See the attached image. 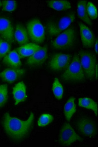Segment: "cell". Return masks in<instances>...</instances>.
<instances>
[{
	"label": "cell",
	"mask_w": 98,
	"mask_h": 147,
	"mask_svg": "<svg viewBox=\"0 0 98 147\" xmlns=\"http://www.w3.org/2000/svg\"><path fill=\"white\" fill-rule=\"evenodd\" d=\"M61 77L63 80L68 82H81L85 80L86 77L78 55H76L73 57Z\"/></svg>",
	"instance_id": "obj_2"
},
{
	"label": "cell",
	"mask_w": 98,
	"mask_h": 147,
	"mask_svg": "<svg viewBox=\"0 0 98 147\" xmlns=\"http://www.w3.org/2000/svg\"><path fill=\"white\" fill-rule=\"evenodd\" d=\"M48 57V47L44 46L29 57L26 64L30 67H37L42 65Z\"/></svg>",
	"instance_id": "obj_11"
},
{
	"label": "cell",
	"mask_w": 98,
	"mask_h": 147,
	"mask_svg": "<svg viewBox=\"0 0 98 147\" xmlns=\"http://www.w3.org/2000/svg\"><path fill=\"white\" fill-rule=\"evenodd\" d=\"M98 40L97 39H96V42H95V47H94V49H95V52H96V54H98Z\"/></svg>",
	"instance_id": "obj_28"
},
{
	"label": "cell",
	"mask_w": 98,
	"mask_h": 147,
	"mask_svg": "<svg viewBox=\"0 0 98 147\" xmlns=\"http://www.w3.org/2000/svg\"><path fill=\"white\" fill-rule=\"evenodd\" d=\"M11 45L3 39L0 37V59L3 58L10 52Z\"/></svg>",
	"instance_id": "obj_24"
},
{
	"label": "cell",
	"mask_w": 98,
	"mask_h": 147,
	"mask_svg": "<svg viewBox=\"0 0 98 147\" xmlns=\"http://www.w3.org/2000/svg\"><path fill=\"white\" fill-rule=\"evenodd\" d=\"M86 11L88 17L91 20H95L98 17V11L96 6L91 2H88L86 4Z\"/></svg>",
	"instance_id": "obj_26"
},
{
	"label": "cell",
	"mask_w": 98,
	"mask_h": 147,
	"mask_svg": "<svg viewBox=\"0 0 98 147\" xmlns=\"http://www.w3.org/2000/svg\"><path fill=\"white\" fill-rule=\"evenodd\" d=\"M95 78L97 80L98 79V64H97L96 68H95Z\"/></svg>",
	"instance_id": "obj_29"
},
{
	"label": "cell",
	"mask_w": 98,
	"mask_h": 147,
	"mask_svg": "<svg viewBox=\"0 0 98 147\" xmlns=\"http://www.w3.org/2000/svg\"><path fill=\"white\" fill-rule=\"evenodd\" d=\"M78 105L81 107L93 111L98 116V105L96 102L88 97L80 98L78 100Z\"/></svg>",
	"instance_id": "obj_20"
},
{
	"label": "cell",
	"mask_w": 98,
	"mask_h": 147,
	"mask_svg": "<svg viewBox=\"0 0 98 147\" xmlns=\"http://www.w3.org/2000/svg\"><path fill=\"white\" fill-rule=\"evenodd\" d=\"M75 98L71 97L68 99L64 107V112L66 120L69 122L73 115L76 113V105L75 102Z\"/></svg>",
	"instance_id": "obj_18"
},
{
	"label": "cell",
	"mask_w": 98,
	"mask_h": 147,
	"mask_svg": "<svg viewBox=\"0 0 98 147\" xmlns=\"http://www.w3.org/2000/svg\"><path fill=\"white\" fill-rule=\"evenodd\" d=\"M34 114L32 112L25 121L12 117L9 113L6 112L2 118V124L7 136L14 140L19 141L28 134L34 124Z\"/></svg>",
	"instance_id": "obj_1"
},
{
	"label": "cell",
	"mask_w": 98,
	"mask_h": 147,
	"mask_svg": "<svg viewBox=\"0 0 98 147\" xmlns=\"http://www.w3.org/2000/svg\"><path fill=\"white\" fill-rule=\"evenodd\" d=\"M2 7V2L0 1V7Z\"/></svg>",
	"instance_id": "obj_30"
},
{
	"label": "cell",
	"mask_w": 98,
	"mask_h": 147,
	"mask_svg": "<svg viewBox=\"0 0 98 147\" xmlns=\"http://www.w3.org/2000/svg\"><path fill=\"white\" fill-rule=\"evenodd\" d=\"M14 30L12 22L10 19L5 17H0V35L2 38L9 42L14 43Z\"/></svg>",
	"instance_id": "obj_9"
},
{
	"label": "cell",
	"mask_w": 98,
	"mask_h": 147,
	"mask_svg": "<svg viewBox=\"0 0 98 147\" xmlns=\"http://www.w3.org/2000/svg\"><path fill=\"white\" fill-rule=\"evenodd\" d=\"M48 6L57 11H64L71 9V3L67 1H49L47 2Z\"/></svg>",
	"instance_id": "obj_21"
},
{
	"label": "cell",
	"mask_w": 98,
	"mask_h": 147,
	"mask_svg": "<svg viewBox=\"0 0 98 147\" xmlns=\"http://www.w3.org/2000/svg\"><path fill=\"white\" fill-rule=\"evenodd\" d=\"M29 39L35 43L42 44L46 38V30L40 20L34 18L30 20L26 25Z\"/></svg>",
	"instance_id": "obj_4"
},
{
	"label": "cell",
	"mask_w": 98,
	"mask_h": 147,
	"mask_svg": "<svg viewBox=\"0 0 98 147\" xmlns=\"http://www.w3.org/2000/svg\"><path fill=\"white\" fill-rule=\"evenodd\" d=\"M76 40V34L74 28H67L53 41L52 46L55 49L67 50L74 45Z\"/></svg>",
	"instance_id": "obj_3"
},
{
	"label": "cell",
	"mask_w": 98,
	"mask_h": 147,
	"mask_svg": "<svg viewBox=\"0 0 98 147\" xmlns=\"http://www.w3.org/2000/svg\"><path fill=\"white\" fill-rule=\"evenodd\" d=\"M81 42L84 47L90 48L95 44V36L93 32L86 25L82 23H79Z\"/></svg>",
	"instance_id": "obj_13"
},
{
	"label": "cell",
	"mask_w": 98,
	"mask_h": 147,
	"mask_svg": "<svg viewBox=\"0 0 98 147\" xmlns=\"http://www.w3.org/2000/svg\"><path fill=\"white\" fill-rule=\"evenodd\" d=\"M71 61V56L68 54L58 53L51 57L48 63L49 68L55 72L65 70Z\"/></svg>",
	"instance_id": "obj_8"
},
{
	"label": "cell",
	"mask_w": 98,
	"mask_h": 147,
	"mask_svg": "<svg viewBox=\"0 0 98 147\" xmlns=\"http://www.w3.org/2000/svg\"><path fill=\"white\" fill-rule=\"evenodd\" d=\"M3 62L10 68H19L22 65L21 59L15 50L10 51L3 57Z\"/></svg>",
	"instance_id": "obj_17"
},
{
	"label": "cell",
	"mask_w": 98,
	"mask_h": 147,
	"mask_svg": "<svg viewBox=\"0 0 98 147\" xmlns=\"http://www.w3.org/2000/svg\"><path fill=\"white\" fill-rule=\"evenodd\" d=\"M17 7V2L15 1H3L2 2V9L3 11L12 12Z\"/></svg>",
	"instance_id": "obj_27"
},
{
	"label": "cell",
	"mask_w": 98,
	"mask_h": 147,
	"mask_svg": "<svg viewBox=\"0 0 98 147\" xmlns=\"http://www.w3.org/2000/svg\"><path fill=\"white\" fill-rule=\"evenodd\" d=\"M12 94L14 100V105H17L27 99L26 86L23 82L15 84L12 90Z\"/></svg>",
	"instance_id": "obj_14"
},
{
	"label": "cell",
	"mask_w": 98,
	"mask_h": 147,
	"mask_svg": "<svg viewBox=\"0 0 98 147\" xmlns=\"http://www.w3.org/2000/svg\"><path fill=\"white\" fill-rule=\"evenodd\" d=\"M14 38L17 43L20 45H24L28 43L30 39L26 28L19 24H17L14 30Z\"/></svg>",
	"instance_id": "obj_15"
},
{
	"label": "cell",
	"mask_w": 98,
	"mask_h": 147,
	"mask_svg": "<svg viewBox=\"0 0 98 147\" xmlns=\"http://www.w3.org/2000/svg\"><path fill=\"white\" fill-rule=\"evenodd\" d=\"M41 46L35 43H28L24 45L17 48L16 50L20 59H24L30 57L35 52L39 50Z\"/></svg>",
	"instance_id": "obj_16"
},
{
	"label": "cell",
	"mask_w": 98,
	"mask_h": 147,
	"mask_svg": "<svg viewBox=\"0 0 98 147\" xmlns=\"http://www.w3.org/2000/svg\"><path fill=\"white\" fill-rule=\"evenodd\" d=\"M75 19L74 13L69 14L58 21L50 22L46 25V32L49 36H58L67 30Z\"/></svg>",
	"instance_id": "obj_5"
},
{
	"label": "cell",
	"mask_w": 98,
	"mask_h": 147,
	"mask_svg": "<svg viewBox=\"0 0 98 147\" xmlns=\"http://www.w3.org/2000/svg\"><path fill=\"white\" fill-rule=\"evenodd\" d=\"M80 61L85 75L90 80L95 78L96 59L94 55L88 51H81L80 53Z\"/></svg>",
	"instance_id": "obj_6"
},
{
	"label": "cell",
	"mask_w": 98,
	"mask_h": 147,
	"mask_svg": "<svg viewBox=\"0 0 98 147\" xmlns=\"http://www.w3.org/2000/svg\"><path fill=\"white\" fill-rule=\"evenodd\" d=\"M52 91L56 99L59 100L62 99L64 95V88L59 80L57 78H55L53 83Z\"/></svg>",
	"instance_id": "obj_22"
},
{
	"label": "cell",
	"mask_w": 98,
	"mask_h": 147,
	"mask_svg": "<svg viewBox=\"0 0 98 147\" xmlns=\"http://www.w3.org/2000/svg\"><path fill=\"white\" fill-rule=\"evenodd\" d=\"M53 117L50 114L44 113L39 117L37 121V125L39 127H44L49 125L53 122Z\"/></svg>",
	"instance_id": "obj_25"
},
{
	"label": "cell",
	"mask_w": 98,
	"mask_h": 147,
	"mask_svg": "<svg viewBox=\"0 0 98 147\" xmlns=\"http://www.w3.org/2000/svg\"><path fill=\"white\" fill-rule=\"evenodd\" d=\"M87 1L85 0L79 1L77 4V13L78 16L80 17L81 20L87 24V25L91 26L92 25V20L88 17V14L86 11V4Z\"/></svg>",
	"instance_id": "obj_19"
},
{
	"label": "cell",
	"mask_w": 98,
	"mask_h": 147,
	"mask_svg": "<svg viewBox=\"0 0 98 147\" xmlns=\"http://www.w3.org/2000/svg\"><path fill=\"white\" fill-rule=\"evenodd\" d=\"M8 100V86L7 84H0V109L3 107Z\"/></svg>",
	"instance_id": "obj_23"
},
{
	"label": "cell",
	"mask_w": 98,
	"mask_h": 147,
	"mask_svg": "<svg viewBox=\"0 0 98 147\" xmlns=\"http://www.w3.org/2000/svg\"><path fill=\"white\" fill-rule=\"evenodd\" d=\"M82 140L81 137L76 134L71 124L66 123L63 125L59 134V141L62 145L67 146L74 142Z\"/></svg>",
	"instance_id": "obj_7"
},
{
	"label": "cell",
	"mask_w": 98,
	"mask_h": 147,
	"mask_svg": "<svg viewBox=\"0 0 98 147\" xmlns=\"http://www.w3.org/2000/svg\"><path fill=\"white\" fill-rule=\"evenodd\" d=\"M76 127L80 134L86 137H92L96 134L95 123L88 118H81L77 121Z\"/></svg>",
	"instance_id": "obj_10"
},
{
	"label": "cell",
	"mask_w": 98,
	"mask_h": 147,
	"mask_svg": "<svg viewBox=\"0 0 98 147\" xmlns=\"http://www.w3.org/2000/svg\"><path fill=\"white\" fill-rule=\"evenodd\" d=\"M25 73L24 69L10 68L0 73V78L5 82L12 84L24 75Z\"/></svg>",
	"instance_id": "obj_12"
}]
</instances>
